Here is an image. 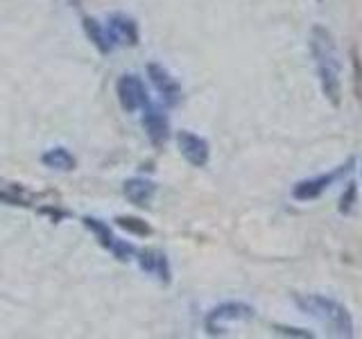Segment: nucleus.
<instances>
[{
	"instance_id": "2eb2a0df",
	"label": "nucleus",
	"mask_w": 362,
	"mask_h": 339,
	"mask_svg": "<svg viewBox=\"0 0 362 339\" xmlns=\"http://www.w3.org/2000/svg\"><path fill=\"white\" fill-rule=\"evenodd\" d=\"M116 222H118L120 229L129 231L134 235H150L152 233L150 224H145L143 220H136V218H118Z\"/></svg>"
},
{
	"instance_id": "423d86ee",
	"label": "nucleus",
	"mask_w": 362,
	"mask_h": 339,
	"mask_svg": "<svg viewBox=\"0 0 362 339\" xmlns=\"http://www.w3.org/2000/svg\"><path fill=\"white\" fill-rule=\"evenodd\" d=\"M84 224H86V229L90 233H95L98 242L105 249H109V251L116 256L118 260H129L132 256H136V249L132 244H127V242L118 240V237L111 233V229L105 222H100L95 218H84Z\"/></svg>"
},
{
	"instance_id": "ddd939ff",
	"label": "nucleus",
	"mask_w": 362,
	"mask_h": 339,
	"mask_svg": "<svg viewBox=\"0 0 362 339\" xmlns=\"http://www.w3.org/2000/svg\"><path fill=\"white\" fill-rule=\"evenodd\" d=\"M82 25H84V32H86V37L90 39V43H93L102 54H109L113 45H111V41H109L107 30H102L100 23H98L95 18H90V16H86V18L82 20Z\"/></svg>"
},
{
	"instance_id": "f3484780",
	"label": "nucleus",
	"mask_w": 362,
	"mask_h": 339,
	"mask_svg": "<svg viewBox=\"0 0 362 339\" xmlns=\"http://www.w3.org/2000/svg\"><path fill=\"white\" fill-rule=\"evenodd\" d=\"M351 64H354V88H356V97L362 100V59L356 48H351Z\"/></svg>"
},
{
	"instance_id": "9b49d317",
	"label": "nucleus",
	"mask_w": 362,
	"mask_h": 339,
	"mask_svg": "<svg viewBox=\"0 0 362 339\" xmlns=\"http://www.w3.org/2000/svg\"><path fill=\"white\" fill-rule=\"evenodd\" d=\"M136 258H139V265L143 271L158 276L163 282H170V265L165 254L154 251V249H145V251H136Z\"/></svg>"
},
{
	"instance_id": "7ed1b4c3",
	"label": "nucleus",
	"mask_w": 362,
	"mask_h": 339,
	"mask_svg": "<svg viewBox=\"0 0 362 339\" xmlns=\"http://www.w3.org/2000/svg\"><path fill=\"white\" fill-rule=\"evenodd\" d=\"M354 165H356V158H349L344 165H337L335 170H331V172H324V174H317L313 179L299 181V184L292 188V197L297 201H313L317 197H322L324 192L335 184V181L344 179L351 170H354Z\"/></svg>"
},
{
	"instance_id": "f8f14e48",
	"label": "nucleus",
	"mask_w": 362,
	"mask_h": 339,
	"mask_svg": "<svg viewBox=\"0 0 362 339\" xmlns=\"http://www.w3.org/2000/svg\"><path fill=\"white\" fill-rule=\"evenodd\" d=\"M122 192L132 203H136V206H150L156 186L150 179H129V181H124Z\"/></svg>"
},
{
	"instance_id": "9d476101",
	"label": "nucleus",
	"mask_w": 362,
	"mask_h": 339,
	"mask_svg": "<svg viewBox=\"0 0 362 339\" xmlns=\"http://www.w3.org/2000/svg\"><path fill=\"white\" fill-rule=\"evenodd\" d=\"M107 34H109L111 45H116V43L136 45L139 43V28H136V23L124 14H111L109 16Z\"/></svg>"
},
{
	"instance_id": "6e6552de",
	"label": "nucleus",
	"mask_w": 362,
	"mask_h": 339,
	"mask_svg": "<svg viewBox=\"0 0 362 339\" xmlns=\"http://www.w3.org/2000/svg\"><path fill=\"white\" fill-rule=\"evenodd\" d=\"M147 75H150L154 88L158 90V95L163 97L168 107H175L181 102V86L177 79L170 75L163 66L158 64H147Z\"/></svg>"
},
{
	"instance_id": "39448f33",
	"label": "nucleus",
	"mask_w": 362,
	"mask_h": 339,
	"mask_svg": "<svg viewBox=\"0 0 362 339\" xmlns=\"http://www.w3.org/2000/svg\"><path fill=\"white\" fill-rule=\"evenodd\" d=\"M118 100H120V107L127 113H134L150 105L143 79L136 75H122L118 79Z\"/></svg>"
},
{
	"instance_id": "6ab92c4d",
	"label": "nucleus",
	"mask_w": 362,
	"mask_h": 339,
	"mask_svg": "<svg viewBox=\"0 0 362 339\" xmlns=\"http://www.w3.org/2000/svg\"><path fill=\"white\" fill-rule=\"evenodd\" d=\"M320 3H322V0H320Z\"/></svg>"
},
{
	"instance_id": "4468645a",
	"label": "nucleus",
	"mask_w": 362,
	"mask_h": 339,
	"mask_svg": "<svg viewBox=\"0 0 362 339\" xmlns=\"http://www.w3.org/2000/svg\"><path fill=\"white\" fill-rule=\"evenodd\" d=\"M41 163L52 167V170H62V172H64V170H73L77 165L75 156L68 152V150H64V147H54V150L45 152L41 156Z\"/></svg>"
},
{
	"instance_id": "f257e3e1",
	"label": "nucleus",
	"mask_w": 362,
	"mask_h": 339,
	"mask_svg": "<svg viewBox=\"0 0 362 339\" xmlns=\"http://www.w3.org/2000/svg\"><path fill=\"white\" fill-rule=\"evenodd\" d=\"M310 52L315 59L317 77L324 97L331 102L335 109L342 107V61H339L337 45L331 30L324 25H315L310 32Z\"/></svg>"
},
{
	"instance_id": "1a4fd4ad",
	"label": "nucleus",
	"mask_w": 362,
	"mask_h": 339,
	"mask_svg": "<svg viewBox=\"0 0 362 339\" xmlns=\"http://www.w3.org/2000/svg\"><path fill=\"white\" fill-rule=\"evenodd\" d=\"M143 127H145L147 138H150V143L154 147H163L165 141L170 138V122H168V116L163 113L161 107H152V105L145 107Z\"/></svg>"
},
{
	"instance_id": "a211bd4d",
	"label": "nucleus",
	"mask_w": 362,
	"mask_h": 339,
	"mask_svg": "<svg viewBox=\"0 0 362 339\" xmlns=\"http://www.w3.org/2000/svg\"><path fill=\"white\" fill-rule=\"evenodd\" d=\"M274 331L279 335H286V337H315V333L310 331H303V328H290V326H274Z\"/></svg>"
},
{
	"instance_id": "0eeeda50",
	"label": "nucleus",
	"mask_w": 362,
	"mask_h": 339,
	"mask_svg": "<svg viewBox=\"0 0 362 339\" xmlns=\"http://www.w3.org/2000/svg\"><path fill=\"white\" fill-rule=\"evenodd\" d=\"M177 145H179L181 156H184L190 165L204 167L209 163L211 150H209V143L204 141L202 136L192 133V131H179L177 133Z\"/></svg>"
},
{
	"instance_id": "dca6fc26",
	"label": "nucleus",
	"mask_w": 362,
	"mask_h": 339,
	"mask_svg": "<svg viewBox=\"0 0 362 339\" xmlns=\"http://www.w3.org/2000/svg\"><path fill=\"white\" fill-rule=\"evenodd\" d=\"M358 199V186L354 184V181H349L344 192H342V197H339V213L342 215H349L351 208H354V203Z\"/></svg>"
},
{
	"instance_id": "f03ea898",
	"label": "nucleus",
	"mask_w": 362,
	"mask_h": 339,
	"mask_svg": "<svg viewBox=\"0 0 362 339\" xmlns=\"http://www.w3.org/2000/svg\"><path fill=\"white\" fill-rule=\"evenodd\" d=\"M294 303L303 314L313 316L328 335L349 339L356 335L354 314L339 301L324 297V294H294Z\"/></svg>"
},
{
	"instance_id": "20e7f679",
	"label": "nucleus",
	"mask_w": 362,
	"mask_h": 339,
	"mask_svg": "<svg viewBox=\"0 0 362 339\" xmlns=\"http://www.w3.org/2000/svg\"><path fill=\"white\" fill-rule=\"evenodd\" d=\"M256 316V310L252 305H247L243 301H229V303H220L218 308H213L204 326H206L209 335H224V323L226 321H249Z\"/></svg>"
}]
</instances>
